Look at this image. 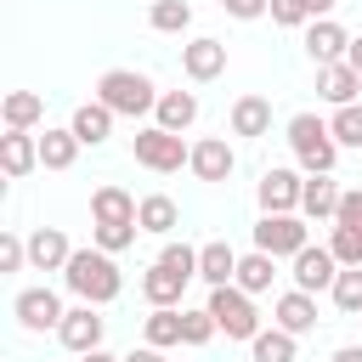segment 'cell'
I'll return each instance as SVG.
<instances>
[{
  "label": "cell",
  "instance_id": "cell-3",
  "mask_svg": "<svg viewBox=\"0 0 362 362\" xmlns=\"http://www.w3.org/2000/svg\"><path fill=\"white\" fill-rule=\"evenodd\" d=\"M96 102H107V107L124 113V119H141V113L158 107V90H153V79L136 74V68H107V74L96 79Z\"/></svg>",
  "mask_w": 362,
  "mask_h": 362
},
{
  "label": "cell",
  "instance_id": "cell-32",
  "mask_svg": "<svg viewBox=\"0 0 362 362\" xmlns=\"http://www.w3.org/2000/svg\"><path fill=\"white\" fill-rule=\"evenodd\" d=\"M215 334H221V322L209 305H181V345H209Z\"/></svg>",
  "mask_w": 362,
  "mask_h": 362
},
{
  "label": "cell",
  "instance_id": "cell-41",
  "mask_svg": "<svg viewBox=\"0 0 362 362\" xmlns=\"http://www.w3.org/2000/svg\"><path fill=\"white\" fill-rule=\"evenodd\" d=\"M124 362H164V351H158V345H141V351H130Z\"/></svg>",
  "mask_w": 362,
  "mask_h": 362
},
{
  "label": "cell",
  "instance_id": "cell-12",
  "mask_svg": "<svg viewBox=\"0 0 362 362\" xmlns=\"http://www.w3.org/2000/svg\"><path fill=\"white\" fill-rule=\"evenodd\" d=\"M102 328H107V322L96 317V305H85V300H79V305H74V311L62 317L57 339H62L68 351H79V356H85V351H96V345H102Z\"/></svg>",
  "mask_w": 362,
  "mask_h": 362
},
{
  "label": "cell",
  "instance_id": "cell-37",
  "mask_svg": "<svg viewBox=\"0 0 362 362\" xmlns=\"http://www.w3.org/2000/svg\"><path fill=\"white\" fill-rule=\"evenodd\" d=\"M277 28H300V23H311V11H305V0H272V11H266Z\"/></svg>",
  "mask_w": 362,
  "mask_h": 362
},
{
  "label": "cell",
  "instance_id": "cell-25",
  "mask_svg": "<svg viewBox=\"0 0 362 362\" xmlns=\"http://www.w3.org/2000/svg\"><path fill=\"white\" fill-rule=\"evenodd\" d=\"M136 221H141V232H158V238H164V232H175V226H181V209H175V198H170V192H147V198H141V209H136Z\"/></svg>",
  "mask_w": 362,
  "mask_h": 362
},
{
  "label": "cell",
  "instance_id": "cell-11",
  "mask_svg": "<svg viewBox=\"0 0 362 362\" xmlns=\"http://www.w3.org/2000/svg\"><path fill=\"white\" fill-rule=\"evenodd\" d=\"M334 277H339V255L334 249H311L305 243L294 255V288H311L317 294V288H334Z\"/></svg>",
  "mask_w": 362,
  "mask_h": 362
},
{
  "label": "cell",
  "instance_id": "cell-34",
  "mask_svg": "<svg viewBox=\"0 0 362 362\" xmlns=\"http://www.w3.org/2000/svg\"><path fill=\"white\" fill-rule=\"evenodd\" d=\"M334 305L345 311V317H356L362 311V266H339V277H334Z\"/></svg>",
  "mask_w": 362,
  "mask_h": 362
},
{
  "label": "cell",
  "instance_id": "cell-21",
  "mask_svg": "<svg viewBox=\"0 0 362 362\" xmlns=\"http://www.w3.org/2000/svg\"><path fill=\"white\" fill-rule=\"evenodd\" d=\"M79 136H74V124H45V136H40V164L45 170H68L74 158H79Z\"/></svg>",
  "mask_w": 362,
  "mask_h": 362
},
{
  "label": "cell",
  "instance_id": "cell-29",
  "mask_svg": "<svg viewBox=\"0 0 362 362\" xmlns=\"http://www.w3.org/2000/svg\"><path fill=\"white\" fill-rule=\"evenodd\" d=\"M136 209H141V204H136L124 187H96V192H90V215H96V221H136Z\"/></svg>",
  "mask_w": 362,
  "mask_h": 362
},
{
  "label": "cell",
  "instance_id": "cell-6",
  "mask_svg": "<svg viewBox=\"0 0 362 362\" xmlns=\"http://www.w3.org/2000/svg\"><path fill=\"white\" fill-rule=\"evenodd\" d=\"M209 311H215V322H221V334H226V339H255V334H260L255 294H249V288H238V283L209 288Z\"/></svg>",
  "mask_w": 362,
  "mask_h": 362
},
{
  "label": "cell",
  "instance_id": "cell-27",
  "mask_svg": "<svg viewBox=\"0 0 362 362\" xmlns=\"http://www.w3.org/2000/svg\"><path fill=\"white\" fill-rule=\"evenodd\" d=\"M153 113H158L164 130H187V124L198 119V96H192V90H158V107H153Z\"/></svg>",
  "mask_w": 362,
  "mask_h": 362
},
{
  "label": "cell",
  "instance_id": "cell-20",
  "mask_svg": "<svg viewBox=\"0 0 362 362\" xmlns=\"http://www.w3.org/2000/svg\"><path fill=\"white\" fill-rule=\"evenodd\" d=\"M277 328H288V334H311V328H317V294H311V288H288V294H277Z\"/></svg>",
  "mask_w": 362,
  "mask_h": 362
},
{
  "label": "cell",
  "instance_id": "cell-45",
  "mask_svg": "<svg viewBox=\"0 0 362 362\" xmlns=\"http://www.w3.org/2000/svg\"><path fill=\"white\" fill-rule=\"evenodd\" d=\"M85 362H124V356H113V351H102V345H96V351H85Z\"/></svg>",
  "mask_w": 362,
  "mask_h": 362
},
{
  "label": "cell",
  "instance_id": "cell-38",
  "mask_svg": "<svg viewBox=\"0 0 362 362\" xmlns=\"http://www.w3.org/2000/svg\"><path fill=\"white\" fill-rule=\"evenodd\" d=\"M23 266H28V243L17 232H6L0 238V272H23Z\"/></svg>",
  "mask_w": 362,
  "mask_h": 362
},
{
  "label": "cell",
  "instance_id": "cell-19",
  "mask_svg": "<svg viewBox=\"0 0 362 362\" xmlns=\"http://www.w3.org/2000/svg\"><path fill=\"white\" fill-rule=\"evenodd\" d=\"M113 119H119V113H113L107 102H79L68 124H74V136H79L85 147H102V141L113 136Z\"/></svg>",
  "mask_w": 362,
  "mask_h": 362
},
{
  "label": "cell",
  "instance_id": "cell-23",
  "mask_svg": "<svg viewBox=\"0 0 362 362\" xmlns=\"http://www.w3.org/2000/svg\"><path fill=\"white\" fill-rule=\"evenodd\" d=\"M198 277H204L209 288L232 283V277H238V249H232V243H221V238H215V243H204V249H198Z\"/></svg>",
  "mask_w": 362,
  "mask_h": 362
},
{
  "label": "cell",
  "instance_id": "cell-28",
  "mask_svg": "<svg viewBox=\"0 0 362 362\" xmlns=\"http://www.w3.org/2000/svg\"><path fill=\"white\" fill-rule=\"evenodd\" d=\"M147 28L153 34H187L192 28V6L187 0H153L147 6Z\"/></svg>",
  "mask_w": 362,
  "mask_h": 362
},
{
  "label": "cell",
  "instance_id": "cell-10",
  "mask_svg": "<svg viewBox=\"0 0 362 362\" xmlns=\"http://www.w3.org/2000/svg\"><path fill=\"white\" fill-rule=\"evenodd\" d=\"M181 74H187L192 85L221 79V74H226V45H221V40H209V34H198L192 45H181Z\"/></svg>",
  "mask_w": 362,
  "mask_h": 362
},
{
  "label": "cell",
  "instance_id": "cell-43",
  "mask_svg": "<svg viewBox=\"0 0 362 362\" xmlns=\"http://www.w3.org/2000/svg\"><path fill=\"white\" fill-rule=\"evenodd\" d=\"M345 62H351V68L362 74V34H351V51H345Z\"/></svg>",
  "mask_w": 362,
  "mask_h": 362
},
{
  "label": "cell",
  "instance_id": "cell-1",
  "mask_svg": "<svg viewBox=\"0 0 362 362\" xmlns=\"http://www.w3.org/2000/svg\"><path fill=\"white\" fill-rule=\"evenodd\" d=\"M198 277V249H187V243H164L158 249V260L147 266V277H141V294L153 300V305H181V288Z\"/></svg>",
  "mask_w": 362,
  "mask_h": 362
},
{
  "label": "cell",
  "instance_id": "cell-31",
  "mask_svg": "<svg viewBox=\"0 0 362 362\" xmlns=\"http://www.w3.org/2000/svg\"><path fill=\"white\" fill-rule=\"evenodd\" d=\"M294 339L300 334H288V328H260L255 339H249V351H255V362H294Z\"/></svg>",
  "mask_w": 362,
  "mask_h": 362
},
{
  "label": "cell",
  "instance_id": "cell-14",
  "mask_svg": "<svg viewBox=\"0 0 362 362\" xmlns=\"http://www.w3.org/2000/svg\"><path fill=\"white\" fill-rule=\"evenodd\" d=\"M305 51H311V62H317V68H322V62H345L351 34H345L334 17H317V23L305 28Z\"/></svg>",
  "mask_w": 362,
  "mask_h": 362
},
{
  "label": "cell",
  "instance_id": "cell-4",
  "mask_svg": "<svg viewBox=\"0 0 362 362\" xmlns=\"http://www.w3.org/2000/svg\"><path fill=\"white\" fill-rule=\"evenodd\" d=\"M288 147H294V158H300L305 175H322V170H334V158H339V141H334L328 119H317V113H294V119H288Z\"/></svg>",
  "mask_w": 362,
  "mask_h": 362
},
{
  "label": "cell",
  "instance_id": "cell-26",
  "mask_svg": "<svg viewBox=\"0 0 362 362\" xmlns=\"http://www.w3.org/2000/svg\"><path fill=\"white\" fill-rule=\"evenodd\" d=\"M40 113H45V102H40L34 90H6V102H0L6 130H34V124H40Z\"/></svg>",
  "mask_w": 362,
  "mask_h": 362
},
{
  "label": "cell",
  "instance_id": "cell-9",
  "mask_svg": "<svg viewBox=\"0 0 362 362\" xmlns=\"http://www.w3.org/2000/svg\"><path fill=\"white\" fill-rule=\"evenodd\" d=\"M300 192H305V175L300 170H266L255 198H260V215H288L300 209Z\"/></svg>",
  "mask_w": 362,
  "mask_h": 362
},
{
  "label": "cell",
  "instance_id": "cell-22",
  "mask_svg": "<svg viewBox=\"0 0 362 362\" xmlns=\"http://www.w3.org/2000/svg\"><path fill=\"white\" fill-rule=\"evenodd\" d=\"M300 209H305L311 221H334V209H339V181H334V170H322V175H305Z\"/></svg>",
  "mask_w": 362,
  "mask_h": 362
},
{
  "label": "cell",
  "instance_id": "cell-18",
  "mask_svg": "<svg viewBox=\"0 0 362 362\" xmlns=\"http://www.w3.org/2000/svg\"><path fill=\"white\" fill-rule=\"evenodd\" d=\"M232 136H272V102L260 90H243L232 102Z\"/></svg>",
  "mask_w": 362,
  "mask_h": 362
},
{
  "label": "cell",
  "instance_id": "cell-44",
  "mask_svg": "<svg viewBox=\"0 0 362 362\" xmlns=\"http://www.w3.org/2000/svg\"><path fill=\"white\" fill-rule=\"evenodd\" d=\"M334 362H362V345H339V351H334Z\"/></svg>",
  "mask_w": 362,
  "mask_h": 362
},
{
  "label": "cell",
  "instance_id": "cell-17",
  "mask_svg": "<svg viewBox=\"0 0 362 362\" xmlns=\"http://www.w3.org/2000/svg\"><path fill=\"white\" fill-rule=\"evenodd\" d=\"M34 164H40V136H28V130H6V136H0V170H6L11 181H23Z\"/></svg>",
  "mask_w": 362,
  "mask_h": 362
},
{
  "label": "cell",
  "instance_id": "cell-2",
  "mask_svg": "<svg viewBox=\"0 0 362 362\" xmlns=\"http://www.w3.org/2000/svg\"><path fill=\"white\" fill-rule=\"evenodd\" d=\"M62 283L85 300V305H107L119 294V266L107 249H74V260L62 266Z\"/></svg>",
  "mask_w": 362,
  "mask_h": 362
},
{
  "label": "cell",
  "instance_id": "cell-39",
  "mask_svg": "<svg viewBox=\"0 0 362 362\" xmlns=\"http://www.w3.org/2000/svg\"><path fill=\"white\" fill-rule=\"evenodd\" d=\"M221 11H226V17H238V23H255V17H266V11H272V0H221Z\"/></svg>",
  "mask_w": 362,
  "mask_h": 362
},
{
  "label": "cell",
  "instance_id": "cell-36",
  "mask_svg": "<svg viewBox=\"0 0 362 362\" xmlns=\"http://www.w3.org/2000/svg\"><path fill=\"white\" fill-rule=\"evenodd\" d=\"M328 249L339 255V266H362V221H356V226H334Z\"/></svg>",
  "mask_w": 362,
  "mask_h": 362
},
{
  "label": "cell",
  "instance_id": "cell-15",
  "mask_svg": "<svg viewBox=\"0 0 362 362\" xmlns=\"http://www.w3.org/2000/svg\"><path fill=\"white\" fill-rule=\"evenodd\" d=\"M232 164H238V153L226 147V136H204V141H192V175H198V181H226Z\"/></svg>",
  "mask_w": 362,
  "mask_h": 362
},
{
  "label": "cell",
  "instance_id": "cell-13",
  "mask_svg": "<svg viewBox=\"0 0 362 362\" xmlns=\"http://www.w3.org/2000/svg\"><path fill=\"white\" fill-rule=\"evenodd\" d=\"M68 260H74V243H68L62 226H40V232L28 238V266H34V272H62Z\"/></svg>",
  "mask_w": 362,
  "mask_h": 362
},
{
  "label": "cell",
  "instance_id": "cell-35",
  "mask_svg": "<svg viewBox=\"0 0 362 362\" xmlns=\"http://www.w3.org/2000/svg\"><path fill=\"white\" fill-rule=\"evenodd\" d=\"M328 130H334V141H339V147H362V102H345V107H334Z\"/></svg>",
  "mask_w": 362,
  "mask_h": 362
},
{
  "label": "cell",
  "instance_id": "cell-33",
  "mask_svg": "<svg viewBox=\"0 0 362 362\" xmlns=\"http://www.w3.org/2000/svg\"><path fill=\"white\" fill-rule=\"evenodd\" d=\"M136 232H141V221H96V226H90L96 249H107V255L130 249V243H136Z\"/></svg>",
  "mask_w": 362,
  "mask_h": 362
},
{
  "label": "cell",
  "instance_id": "cell-7",
  "mask_svg": "<svg viewBox=\"0 0 362 362\" xmlns=\"http://www.w3.org/2000/svg\"><path fill=\"white\" fill-rule=\"evenodd\" d=\"M305 243H311V232H305V221H300L294 209H288V215H260V221H255V249H266V255H277V260H283V255L294 260Z\"/></svg>",
  "mask_w": 362,
  "mask_h": 362
},
{
  "label": "cell",
  "instance_id": "cell-24",
  "mask_svg": "<svg viewBox=\"0 0 362 362\" xmlns=\"http://www.w3.org/2000/svg\"><path fill=\"white\" fill-rule=\"evenodd\" d=\"M272 277H277V255H266V249H249V255H238V288H249V294H266L272 288Z\"/></svg>",
  "mask_w": 362,
  "mask_h": 362
},
{
  "label": "cell",
  "instance_id": "cell-42",
  "mask_svg": "<svg viewBox=\"0 0 362 362\" xmlns=\"http://www.w3.org/2000/svg\"><path fill=\"white\" fill-rule=\"evenodd\" d=\"M334 6H339V0H305V11H311V23H317V17H328Z\"/></svg>",
  "mask_w": 362,
  "mask_h": 362
},
{
  "label": "cell",
  "instance_id": "cell-30",
  "mask_svg": "<svg viewBox=\"0 0 362 362\" xmlns=\"http://www.w3.org/2000/svg\"><path fill=\"white\" fill-rule=\"evenodd\" d=\"M141 339H147V345H158V351L181 345V311H175V305H153V317L141 322Z\"/></svg>",
  "mask_w": 362,
  "mask_h": 362
},
{
  "label": "cell",
  "instance_id": "cell-16",
  "mask_svg": "<svg viewBox=\"0 0 362 362\" xmlns=\"http://www.w3.org/2000/svg\"><path fill=\"white\" fill-rule=\"evenodd\" d=\"M356 90H362V74H356L351 62H322V68H317V96H322V102L345 107V102H356Z\"/></svg>",
  "mask_w": 362,
  "mask_h": 362
},
{
  "label": "cell",
  "instance_id": "cell-40",
  "mask_svg": "<svg viewBox=\"0 0 362 362\" xmlns=\"http://www.w3.org/2000/svg\"><path fill=\"white\" fill-rule=\"evenodd\" d=\"M362 221V192H339V209H334V226H356Z\"/></svg>",
  "mask_w": 362,
  "mask_h": 362
},
{
  "label": "cell",
  "instance_id": "cell-5",
  "mask_svg": "<svg viewBox=\"0 0 362 362\" xmlns=\"http://www.w3.org/2000/svg\"><path fill=\"white\" fill-rule=\"evenodd\" d=\"M130 153H136V164H147V170H158V175L192 164V147L181 141V130H164V124H141L136 141H130Z\"/></svg>",
  "mask_w": 362,
  "mask_h": 362
},
{
  "label": "cell",
  "instance_id": "cell-8",
  "mask_svg": "<svg viewBox=\"0 0 362 362\" xmlns=\"http://www.w3.org/2000/svg\"><path fill=\"white\" fill-rule=\"evenodd\" d=\"M11 311H17V322L28 328V334H45V328H62V317H68V305L57 300V288H45V283H34V288H23L17 300H11Z\"/></svg>",
  "mask_w": 362,
  "mask_h": 362
}]
</instances>
